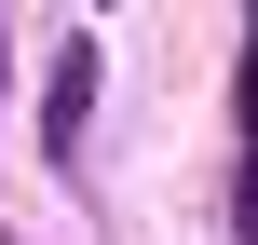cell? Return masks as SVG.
<instances>
[{
  "label": "cell",
  "instance_id": "1",
  "mask_svg": "<svg viewBox=\"0 0 258 245\" xmlns=\"http://www.w3.org/2000/svg\"><path fill=\"white\" fill-rule=\"evenodd\" d=\"M82 123H95V27H68V41H54V68H41V150H54V164H82Z\"/></svg>",
  "mask_w": 258,
  "mask_h": 245
},
{
  "label": "cell",
  "instance_id": "2",
  "mask_svg": "<svg viewBox=\"0 0 258 245\" xmlns=\"http://www.w3.org/2000/svg\"><path fill=\"white\" fill-rule=\"evenodd\" d=\"M0 82H14V41H0Z\"/></svg>",
  "mask_w": 258,
  "mask_h": 245
}]
</instances>
